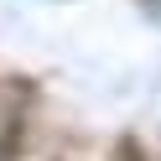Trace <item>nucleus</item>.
Instances as JSON below:
<instances>
[{"mask_svg": "<svg viewBox=\"0 0 161 161\" xmlns=\"http://www.w3.org/2000/svg\"><path fill=\"white\" fill-rule=\"evenodd\" d=\"M26 109H31L26 88H21V83H11V78H0V161H11L16 151H21Z\"/></svg>", "mask_w": 161, "mask_h": 161, "instance_id": "nucleus-1", "label": "nucleus"}]
</instances>
